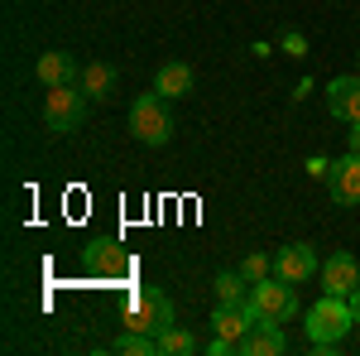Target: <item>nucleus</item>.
Returning <instances> with one entry per match:
<instances>
[{"mask_svg":"<svg viewBox=\"0 0 360 356\" xmlns=\"http://www.w3.org/2000/svg\"><path fill=\"white\" fill-rule=\"evenodd\" d=\"M351 328H356V313H351V299H341V294H322V299L307 308V337H312V352H332Z\"/></svg>","mask_w":360,"mask_h":356,"instance_id":"nucleus-1","label":"nucleus"},{"mask_svg":"<svg viewBox=\"0 0 360 356\" xmlns=\"http://www.w3.org/2000/svg\"><path fill=\"white\" fill-rule=\"evenodd\" d=\"M130 332H149V337H159L164 328H173V303H168L164 289H154V284H144V289H130V299H125V318H120Z\"/></svg>","mask_w":360,"mask_h":356,"instance_id":"nucleus-2","label":"nucleus"},{"mask_svg":"<svg viewBox=\"0 0 360 356\" xmlns=\"http://www.w3.org/2000/svg\"><path fill=\"white\" fill-rule=\"evenodd\" d=\"M86 116V92L77 82H58L49 87V97H44V125L53 130V135H68V130H77Z\"/></svg>","mask_w":360,"mask_h":356,"instance_id":"nucleus-3","label":"nucleus"},{"mask_svg":"<svg viewBox=\"0 0 360 356\" xmlns=\"http://www.w3.org/2000/svg\"><path fill=\"white\" fill-rule=\"evenodd\" d=\"M245 308L255 318H269V323H288L293 313H298V294H293V284L288 279H259V284H250V299Z\"/></svg>","mask_w":360,"mask_h":356,"instance_id":"nucleus-4","label":"nucleus"},{"mask_svg":"<svg viewBox=\"0 0 360 356\" xmlns=\"http://www.w3.org/2000/svg\"><path fill=\"white\" fill-rule=\"evenodd\" d=\"M130 130H135V140H144V145H164V140L173 135V116H168V97H159V92L139 97L135 106H130Z\"/></svg>","mask_w":360,"mask_h":356,"instance_id":"nucleus-5","label":"nucleus"},{"mask_svg":"<svg viewBox=\"0 0 360 356\" xmlns=\"http://www.w3.org/2000/svg\"><path fill=\"white\" fill-rule=\"evenodd\" d=\"M82 270L86 274H106V279H120V274H130V255L115 246L111 236H101V241H91V246L82 250Z\"/></svg>","mask_w":360,"mask_h":356,"instance_id":"nucleus-6","label":"nucleus"},{"mask_svg":"<svg viewBox=\"0 0 360 356\" xmlns=\"http://www.w3.org/2000/svg\"><path fill=\"white\" fill-rule=\"evenodd\" d=\"M327 188H332V202L336 207H356L360 202V154H341L332 164V173H327Z\"/></svg>","mask_w":360,"mask_h":356,"instance_id":"nucleus-7","label":"nucleus"},{"mask_svg":"<svg viewBox=\"0 0 360 356\" xmlns=\"http://www.w3.org/2000/svg\"><path fill=\"white\" fill-rule=\"evenodd\" d=\"M327 111L336 121H346V125H360V73L327 82Z\"/></svg>","mask_w":360,"mask_h":356,"instance_id":"nucleus-8","label":"nucleus"},{"mask_svg":"<svg viewBox=\"0 0 360 356\" xmlns=\"http://www.w3.org/2000/svg\"><path fill=\"white\" fill-rule=\"evenodd\" d=\"M283 352H288V337L269 318H255V328L240 337V356H283Z\"/></svg>","mask_w":360,"mask_h":356,"instance_id":"nucleus-9","label":"nucleus"},{"mask_svg":"<svg viewBox=\"0 0 360 356\" xmlns=\"http://www.w3.org/2000/svg\"><path fill=\"white\" fill-rule=\"evenodd\" d=\"M274 274H278V279H288V284H303V279H312V274H317V255H312V246H303V241L283 246V250L274 255Z\"/></svg>","mask_w":360,"mask_h":356,"instance_id":"nucleus-10","label":"nucleus"},{"mask_svg":"<svg viewBox=\"0 0 360 356\" xmlns=\"http://www.w3.org/2000/svg\"><path fill=\"white\" fill-rule=\"evenodd\" d=\"M356 284H360V265H356V255L336 250L332 260L322 265V289H327V294H341V299H351V294H356Z\"/></svg>","mask_w":360,"mask_h":356,"instance_id":"nucleus-11","label":"nucleus"},{"mask_svg":"<svg viewBox=\"0 0 360 356\" xmlns=\"http://www.w3.org/2000/svg\"><path fill=\"white\" fill-rule=\"evenodd\" d=\"M34 73H39V82L44 87H58V82H77V73H82V63L72 54H39V63H34Z\"/></svg>","mask_w":360,"mask_h":356,"instance_id":"nucleus-12","label":"nucleus"},{"mask_svg":"<svg viewBox=\"0 0 360 356\" xmlns=\"http://www.w3.org/2000/svg\"><path fill=\"white\" fill-rule=\"evenodd\" d=\"M154 92L168 97V102L188 97V92H193V68H188V63H164V68H159V78H154Z\"/></svg>","mask_w":360,"mask_h":356,"instance_id":"nucleus-13","label":"nucleus"},{"mask_svg":"<svg viewBox=\"0 0 360 356\" xmlns=\"http://www.w3.org/2000/svg\"><path fill=\"white\" fill-rule=\"evenodd\" d=\"M77 87L86 92V102H106V97H111V87H115V68H106V63H82Z\"/></svg>","mask_w":360,"mask_h":356,"instance_id":"nucleus-14","label":"nucleus"},{"mask_svg":"<svg viewBox=\"0 0 360 356\" xmlns=\"http://www.w3.org/2000/svg\"><path fill=\"white\" fill-rule=\"evenodd\" d=\"M154 342H159V356H188V352H197L193 332L178 328V323H173V328H164L159 337H154Z\"/></svg>","mask_w":360,"mask_h":356,"instance_id":"nucleus-15","label":"nucleus"},{"mask_svg":"<svg viewBox=\"0 0 360 356\" xmlns=\"http://www.w3.org/2000/svg\"><path fill=\"white\" fill-rule=\"evenodd\" d=\"M212 289H217V303H245L250 299V279L240 270H236V274H217Z\"/></svg>","mask_w":360,"mask_h":356,"instance_id":"nucleus-16","label":"nucleus"},{"mask_svg":"<svg viewBox=\"0 0 360 356\" xmlns=\"http://www.w3.org/2000/svg\"><path fill=\"white\" fill-rule=\"evenodd\" d=\"M111 352L115 356H154V352H159V342H154L149 332H130V328H125V337L111 342Z\"/></svg>","mask_w":360,"mask_h":356,"instance_id":"nucleus-17","label":"nucleus"},{"mask_svg":"<svg viewBox=\"0 0 360 356\" xmlns=\"http://www.w3.org/2000/svg\"><path fill=\"white\" fill-rule=\"evenodd\" d=\"M240 274H245L250 284H259V279L274 274V260H269V255H245V260H240Z\"/></svg>","mask_w":360,"mask_h":356,"instance_id":"nucleus-18","label":"nucleus"},{"mask_svg":"<svg viewBox=\"0 0 360 356\" xmlns=\"http://www.w3.org/2000/svg\"><path fill=\"white\" fill-rule=\"evenodd\" d=\"M283 49H288L293 58H303L307 54V39H303V34H283Z\"/></svg>","mask_w":360,"mask_h":356,"instance_id":"nucleus-19","label":"nucleus"},{"mask_svg":"<svg viewBox=\"0 0 360 356\" xmlns=\"http://www.w3.org/2000/svg\"><path fill=\"white\" fill-rule=\"evenodd\" d=\"M307 173H312V178H327V173H332V159L312 154V159H307Z\"/></svg>","mask_w":360,"mask_h":356,"instance_id":"nucleus-20","label":"nucleus"},{"mask_svg":"<svg viewBox=\"0 0 360 356\" xmlns=\"http://www.w3.org/2000/svg\"><path fill=\"white\" fill-rule=\"evenodd\" d=\"M231 352H236V342H221V337L212 342V356H231Z\"/></svg>","mask_w":360,"mask_h":356,"instance_id":"nucleus-21","label":"nucleus"},{"mask_svg":"<svg viewBox=\"0 0 360 356\" xmlns=\"http://www.w3.org/2000/svg\"><path fill=\"white\" fill-rule=\"evenodd\" d=\"M351 154H360V125H351Z\"/></svg>","mask_w":360,"mask_h":356,"instance_id":"nucleus-22","label":"nucleus"},{"mask_svg":"<svg viewBox=\"0 0 360 356\" xmlns=\"http://www.w3.org/2000/svg\"><path fill=\"white\" fill-rule=\"evenodd\" d=\"M351 313H356V323H360V284H356V294H351Z\"/></svg>","mask_w":360,"mask_h":356,"instance_id":"nucleus-23","label":"nucleus"},{"mask_svg":"<svg viewBox=\"0 0 360 356\" xmlns=\"http://www.w3.org/2000/svg\"><path fill=\"white\" fill-rule=\"evenodd\" d=\"M356 63H360V54H356Z\"/></svg>","mask_w":360,"mask_h":356,"instance_id":"nucleus-24","label":"nucleus"}]
</instances>
